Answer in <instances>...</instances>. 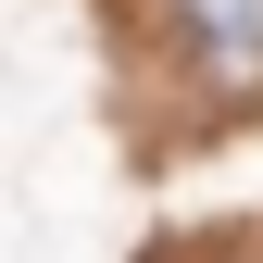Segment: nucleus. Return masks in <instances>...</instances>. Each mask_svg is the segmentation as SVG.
Masks as SVG:
<instances>
[{
  "instance_id": "1",
  "label": "nucleus",
  "mask_w": 263,
  "mask_h": 263,
  "mask_svg": "<svg viewBox=\"0 0 263 263\" xmlns=\"http://www.w3.org/2000/svg\"><path fill=\"white\" fill-rule=\"evenodd\" d=\"M188 25L226 50V76H251V63H263V0H188Z\"/></svg>"
}]
</instances>
